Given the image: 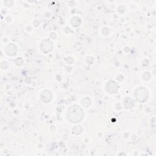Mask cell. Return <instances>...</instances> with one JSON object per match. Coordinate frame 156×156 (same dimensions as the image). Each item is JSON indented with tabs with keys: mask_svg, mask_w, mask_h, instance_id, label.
Returning <instances> with one entry per match:
<instances>
[{
	"mask_svg": "<svg viewBox=\"0 0 156 156\" xmlns=\"http://www.w3.org/2000/svg\"><path fill=\"white\" fill-rule=\"evenodd\" d=\"M53 48L52 43L48 39H45L43 40L40 44V49L42 52L44 53H48L52 51Z\"/></svg>",
	"mask_w": 156,
	"mask_h": 156,
	"instance_id": "obj_3",
	"label": "cell"
},
{
	"mask_svg": "<svg viewBox=\"0 0 156 156\" xmlns=\"http://www.w3.org/2000/svg\"><path fill=\"white\" fill-rule=\"evenodd\" d=\"M52 93L49 90H44L41 93V99L43 102H45V103H48V102H50V101L52 99Z\"/></svg>",
	"mask_w": 156,
	"mask_h": 156,
	"instance_id": "obj_6",
	"label": "cell"
},
{
	"mask_svg": "<svg viewBox=\"0 0 156 156\" xmlns=\"http://www.w3.org/2000/svg\"><path fill=\"white\" fill-rule=\"evenodd\" d=\"M82 131V127L80 125H76L73 128V133H74L75 135H79L81 133Z\"/></svg>",
	"mask_w": 156,
	"mask_h": 156,
	"instance_id": "obj_9",
	"label": "cell"
},
{
	"mask_svg": "<svg viewBox=\"0 0 156 156\" xmlns=\"http://www.w3.org/2000/svg\"><path fill=\"white\" fill-rule=\"evenodd\" d=\"M82 104L85 107V108H88L91 104V101L90 98H88L87 97H86L85 98H84L82 100Z\"/></svg>",
	"mask_w": 156,
	"mask_h": 156,
	"instance_id": "obj_10",
	"label": "cell"
},
{
	"mask_svg": "<svg viewBox=\"0 0 156 156\" xmlns=\"http://www.w3.org/2000/svg\"><path fill=\"white\" fill-rule=\"evenodd\" d=\"M66 117L68 121L72 123H77L81 121L84 117V111L78 105L71 106L67 110Z\"/></svg>",
	"mask_w": 156,
	"mask_h": 156,
	"instance_id": "obj_1",
	"label": "cell"
},
{
	"mask_svg": "<svg viewBox=\"0 0 156 156\" xmlns=\"http://www.w3.org/2000/svg\"><path fill=\"white\" fill-rule=\"evenodd\" d=\"M17 48L15 44L14 43H10L6 46V52L8 56H15L17 54Z\"/></svg>",
	"mask_w": 156,
	"mask_h": 156,
	"instance_id": "obj_5",
	"label": "cell"
},
{
	"mask_svg": "<svg viewBox=\"0 0 156 156\" xmlns=\"http://www.w3.org/2000/svg\"><path fill=\"white\" fill-rule=\"evenodd\" d=\"M118 90L117 84L114 81H109L106 84V90L109 93H114Z\"/></svg>",
	"mask_w": 156,
	"mask_h": 156,
	"instance_id": "obj_4",
	"label": "cell"
},
{
	"mask_svg": "<svg viewBox=\"0 0 156 156\" xmlns=\"http://www.w3.org/2000/svg\"><path fill=\"white\" fill-rule=\"evenodd\" d=\"M143 74L146 75V76H143V79L145 80V81H148V80H149L150 79L151 75L149 72H145V73H144Z\"/></svg>",
	"mask_w": 156,
	"mask_h": 156,
	"instance_id": "obj_12",
	"label": "cell"
},
{
	"mask_svg": "<svg viewBox=\"0 0 156 156\" xmlns=\"http://www.w3.org/2000/svg\"><path fill=\"white\" fill-rule=\"evenodd\" d=\"M71 23L74 27H77L81 23V20L78 17H74L71 21Z\"/></svg>",
	"mask_w": 156,
	"mask_h": 156,
	"instance_id": "obj_8",
	"label": "cell"
},
{
	"mask_svg": "<svg viewBox=\"0 0 156 156\" xmlns=\"http://www.w3.org/2000/svg\"><path fill=\"white\" fill-rule=\"evenodd\" d=\"M134 96L137 101L145 102L148 98V92L144 87H139L135 91Z\"/></svg>",
	"mask_w": 156,
	"mask_h": 156,
	"instance_id": "obj_2",
	"label": "cell"
},
{
	"mask_svg": "<svg viewBox=\"0 0 156 156\" xmlns=\"http://www.w3.org/2000/svg\"><path fill=\"white\" fill-rule=\"evenodd\" d=\"M23 60H22V59L21 57H18L17 58V59H15V64L18 66H20L22 64H23Z\"/></svg>",
	"mask_w": 156,
	"mask_h": 156,
	"instance_id": "obj_11",
	"label": "cell"
},
{
	"mask_svg": "<svg viewBox=\"0 0 156 156\" xmlns=\"http://www.w3.org/2000/svg\"><path fill=\"white\" fill-rule=\"evenodd\" d=\"M124 104L126 109H131L133 108V106H134V103H133V100L131 98H127L126 99H125L124 102Z\"/></svg>",
	"mask_w": 156,
	"mask_h": 156,
	"instance_id": "obj_7",
	"label": "cell"
}]
</instances>
